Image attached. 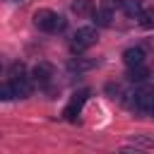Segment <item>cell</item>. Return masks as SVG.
Listing matches in <instances>:
<instances>
[{"label": "cell", "mask_w": 154, "mask_h": 154, "mask_svg": "<svg viewBox=\"0 0 154 154\" xmlns=\"http://www.w3.org/2000/svg\"><path fill=\"white\" fill-rule=\"evenodd\" d=\"M147 113H152V118H154V101H152V106H149V111Z\"/></svg>", "instance_id": "18"}, {"label": "cell", "mask_w": 154, "mask_h": 154, "mask_svg": "<svg viewBox=\"0 0 154 154\" xmlns=\"http://www.w3.org/2000/svg\"><path fill=\"white\" fill-rule=\"evenodd\" d=\"M137 19H140V24H142L144 29H154V7L142 10V12L137 14Z\"/></svg>", "instance_id": "10"}, {"label": "cell", "mask_w": 154, "mask_h": 154, "mask_svg": "<svg viewBox=\"0 0 154 154\" xmlns=\"http://www.w3.org/2000/svg\"><path fill=\"white\" fill-rule=\"evenodd\" d=\"M34 24H36L41 31H53V34H55V31H63L67 22H65V17H60V14H55L53 10H46V7H43V10H36V12H34Z\"/></svg>", "instance_id": "1"}, {"label": "cell", "mask_w": 154, "mask_h": 154, "mask_svg": "<svg viewBox=\"0 0 154 154\" xmlns=\"http://www.w3.org/2000/svg\"><path fill=\"white\" fill-rule=\"evenodd\" d=\"M10 99H14L12 84H0V101H10Z\"/></svg>", "instance_id": "14"}, {"label": "cell", "mask_w": 154, "mask_h": 154, "mask_svg": "<svg viewBox=\"0 0 154 154\" xmlns=\"http://www.w3.org/2000/svg\"><path fill=\"white\" fill-rule=\"evenodd\" d=\"M87 96H89V89H79V91H75L72 99H70V103H67V108L63 111V116H65L67 120H77V113H79V108L84 106Z\"/></svg>", "instance_id": "3"}, {"label": "cell", "mask_w": 154, "mask_h": 154, "mask_svg": "<svg viewBox=\"0 0 154 154\" xmlns=\"http://www.w3.org/2000/svg\"><path fill=\"white\" fill-rule=\"evenodd\" d=\"M72 10H75L77 14H87V12L91 10V2H89V0H75V2H72Z\"/></svg>", "instance_id": "13"}, {"label": "cell", "mask_w": 154, "mask_h": 154, "mask_svg": "<svg viewBox=\"0 0 154 154\" xmlns=\"http://www.w3.org/2000/svg\"><path fill=\"white\" fill-rule=\"evenodd\" d=\"M67 67H70L72 72H84V70H91V67H94V60H87V58H75V60H70V63H67Z\"/></svg>", "instance_id": "9"}, {"label": "cell", "mask_w": 154, "mask_h": 154, "mask_svg": "<svg viewBox=\"0 0 154 154\" xmlns=\"http://www.w3.org/2000/svg\"><path fill=\"white\" fill-rule=\"evenodd\" d=\"M19 75H24V65L22 63H14L12 65V77H19Z\"/></svg>", "instance_id": "17"}, {"label": "cell", "mask_w": 154, "mask_h": 154, "mask_svg": "<svg viewBox=\"0 0 154 154\" xmlns=\"http://www.w3.org/2000/svg\"><path fill=\"white\" fill-rule=\"evenodd\" d=\"M94 22H96V26H111V10H96L94 12Z\"/></svg>", "instance_id": "11"}, {"label": "cell", "mask_w": 154, "mask_h": 154, "mask_svg": "<svg viewBox=\"0 0 154 154\" xmlns=\"http://www.w3.org/2000/svg\"><path fill=\"white\" fill-rule=\"evenodd\" d=\"M152 101H154V91H152V89H140V91H135V108H137V111H149Z\"/></svg>", "instance_id": "6"}, {"label": "cell", "mask_w": 154, "mask_h": 154, "mask_svg": "<svg viewBox=\"0 0 154 154\" xmlns=\"http://www.w3.org/2000/svg\"><path fill=\"white\" fill-rule=\"evenodd\" d=\"M147 77H149V70L144 67V63H142V65L128 67V79H130V82H144Z\"/></svg>", "instance_id": "8"}, {"label": "cell", "mask_w": 154, "mask_h": 154, "mask_svg": "<svg viewBox=\"0 0 154 154\" xmlns=\"http://www.w3.org/2000/svg\"><path fill=\"white\" fill-rule=\"evenodd\" d=\"M123 10H125L128 17H137L142 12V5H140V0H125L123 2Z\"/></svg>", "instance_id": "12"}, {"label": "cell", "mask_w": 154, "mask_h": 154, "mask_svg": "<svg viewBox=\"0 0 154 154\" xmlns=\"http://www.w3.org/2000/svg\"><path fill=\"white\" fill-rule=\"evenodd\" d=\"M135 142H137V144H142V147H154V140H152V137H144V135H137V137H135Z\"/></svg>", "instance_id": "16"}, {"label": "cell", "mask_w": 154, "mask_h": 154, "mask_svg": "<svg viewBox=\"0 0 154 154\" xmlns=\"http://www.w3.org/2000/svg\"><path fill=\"white\" fill-rule=\"evenodd\" d=\"M123 63H125L128 67H132V65H142V63H144V51L137 48V46L125 48V51H123Z\"/></svg>", "instance_id": "5"}, {"label": "cell", "mask_w": 154, "mask_h": 154, "mask_svg": "<svg viewBox=\"0 0 154 154\" xmlns=\"http://www.w3.org/2000/svg\"><path fill=\"white\" fill-rule=\"evenodd\" d=\"M31 77H34L36 82H48V79L53 77V65H51V63H38V65H34Z\"/></svg>", "instance_id": "7"}, {"label": "cell", "mask_w": 154, "mask_h": 154, "mask_svg": "<svg viewBox=\"0 0 154 154\" xmlns=\"http://www.w3.org/2000/svg\"><path fill=\"white\" fill-rule=\"evenodd\" d=\"M101 2H103V7H106V10H120L125 0H101Z\"/></svg>", "instance_id": "15"}, {"label": "cell", "mask_w": 154, "mask_h": 154, "mask_svg": "<svg viewBox=\"0 0 154 154\" xmlns=\"http://www.w3.org/2000/svg\"><path fill=\"white\" fill-rule=\"evenodd\" d=\"M96 26H79L77 31H75V36H72V43H70V48L75 51V53H82V51H87L89 46H94L96 43Z\"/></svg>", "instance_id": "2"}, {"label": "cell", "mask_w": 154, "mask_h": 154, "mask_svg": "<svg viewBox=\"0 0 154 154\" xmlns=\"http://www.w3.org/2000/svg\"><path fill=\"white\" fill-rule=\"evenodd\" d=\"M12 91H14V96H19V99H26V96H31V82L26 79V77H12Z\"/></svg>", "instance_id": "4"}]
</instances>
